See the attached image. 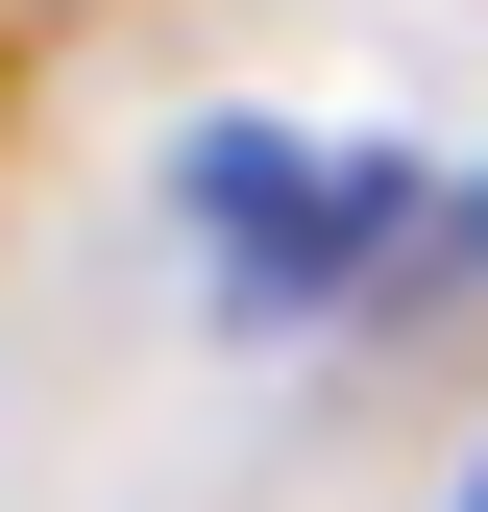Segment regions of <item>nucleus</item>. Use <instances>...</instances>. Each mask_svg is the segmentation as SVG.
Returning a JSON list of instances; mask_svg holds the SVG:
<instances>
[{
    "label": "nucleus",
    "mask_w": 488,
    "mask_h": 512,
    "mask_svg": "<svg viewBox=\"0 0 488 512\" xmlns=\"http://www.w3.org/2000/svg\"><path fill=\"white\" fill-rule=\"evenodd\" d=\"M464 512H488V464H464Z\"/></svg>",
    "instance_id": "obj_2"
},
{
    "label": "nucleus",
    "mask_w": 488,
    "mask_h": 512,
    "mask_svg": "<svg viewBox=\"0 0 488 512\" xmlns=\"http://www.w3.org/2000/svg\"><path fill=\"white\" fill-rule=\"evenodd\" d=\"M196 244L244 317H318L366 269H415V147H293V122H196Z\"/></svg>",
    "instance_id": "obj_1"
}]
</instances>
